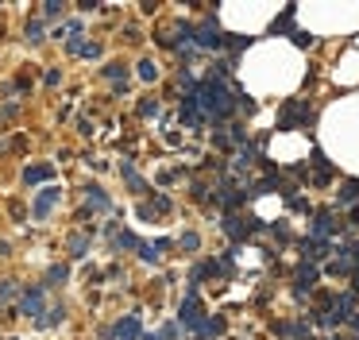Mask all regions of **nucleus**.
Wrapping results in <instances>:
<instances>
[{"label": "nucleus", "instance_id": "4", "mask_svg": "<svg viewBox=\"0 0 359 340\" xmlns=\"http://www.w3.org/2000/svg\"><path fill=\"white\" fill-rule=\"evenodd\" d=\"M182 321H186V325H197V321H201V310H197V302H186V313H182Z\"/></svg>", "mask_w": 359, "mask_h": 340}, {"label": "nucleus", "instance_id": "2", "mask_svg": "<svg viewBox=\"0 0 359 340\" xmlns=\"http://www.w3.org/2000/svg\"><path fill=\"white\" fill-rule=\"evenodd\" d=\"M135 333H139L135 321H120V325H116V337H120V340H135Z\"/></svg>", "mask_w": 359, "mask_h": 340}, {"label": "nucleus", "instance_id": "3", "mask_svg": "<svg viewBox=\"0 0 359 340\" xmlns=\"http://www.w3.org/2000/svg\"><path fill=\"white\" fill-rule=\"evenodd\" d=\"M39 306H43V294H39V290H31V294L23 298V313H39Z\"/></svg>", "mask_w": 359, "mask_h": 340}, {"label": "nucleus", "instance_id": "1", "mask_svg": "<svg viewBox=\"0 0 359 340\" xmlns=\"http://www.w3.org/2000/svg\"><path fill=\"white\" fill-rule=\"evenodd\" d=\"M278 120H282V124H286V128H298V124H305V120H309V104H298V101H290L286 104V108H282V116H278Z\"/></svg>", "mask_w": 359, "mask_h": 340}, {"label": "nucleus", "instance_id": "5", "mask_svg": "<svg viewBox=\"0 0 359 340\" xmlns=\"http://www.w3.org/2000/svg\"><path fill=\"white\" fill-rule=\"evenodd\" d=\"M54 197H58V190H46V193H43V197H39V205H35V213H39V217H43L46 209L54 205Z\"/></svg>", "mask_w": 359, "mask_h": 340}]
</instances>
